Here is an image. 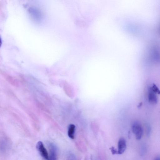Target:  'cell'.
Segmentation results:
<instances>
[{
  "mask_svg": "<svg viewBox=\"0 0 160 160\" xmlns=\"http://www.w3.org/2000/svg\"><path fill=\"white\" fill-rule=\"evenodd\" d=\"M132 132L136 135L137 140L140 139L142 134L143 130L140 124L138 122H135L132 125Z\"/></svg>",
  "mask_w": 160,
  "mask_h": 160,
  "instance_id": "1",
  "label": "cell"
},
{
  "mask_svg": "<svg viewBox=\"0 0 160 160\" xmlns=\"http://www.w3.org/2000/svg\"><path fill=\"white\" fill-rule=\"evenodd\" d=\"M36 147L42 157L45 159L48 160L49 158L48 153L42 142L41 141L38 142Z\"/></svg>",
  "mask_w": 160,
  "mask_h": 160,
  "instance_id": "2",
  "label": "cell"
},
{
  "mask_svg": "<svg viewBox=\"0 0 160 160\" xmlns=\"http://www.w3.org/2000/svg\"><path fill=\"white\" fill-rule=\"evenodd\" d=\"M118 154H122L125 151L126 148V144L125 140L123 138H120L118 143Z\"/></svg>",
  "mask_w": 160,
  "mask_h": 160,
  "instance_id": "3",
  "label": "cell"
},
{
  "mask_svg": "<svg viewBox=\"0 0 160 160\" xmlns=\"http://www.w3.org/2000/svg\"><path fill=\"white\" fill-rule=\"evenodd\" d=\"M154 92L153 91L152 88H150L149 91L148 101L149 103L152 104H155L158 102V99Z\"/></svg>",
  "mask_w": 160,
  "mask_h": 160,
  "instance_id": "4",
  "label": "cell"
},
{
  "mask_svg": "<svg viewBox=\"0 0 160 160\" xmlns=\"http://www.w3.org/2000/svg\"><path fill=\"white\" fill-rule=\"evenodd\" d=\"M75 126L73 124H70L68 128V135L70 138L73 139L74 138V132Z\"/></svg>",
  "mask_w": 160,
  "mask_h": 160,
  "instance_id": "5",
  "label": "cell"
},
{
  "mask_svg": "<svg viewBox=\"0 0 160 160\" xmlns=\"http://www.w3.org/2000/svg\"><path fill=\"white\" fill-rule=\"evenodd\" d=\"M146 147L145 146H142V149H141V154L142 155L144 154L146 152Z\"/></svg>",
  "mask_w": 160,
  "mask_h": 160,
  "instance_id": "6",
  "label": "cell"
},
{
  "mask_svg": "<svg viewBox=\"0 0 160 160\" xmlns=\"http://www.w3.org/2000/svg\"><path fill=\"white\" fill-rule=\"evenodd\" d=\"M110 149L111 150V152L112 154H118V151L114 147H112Z\"/></svg>",
  "mask_w": 160,
  "mask_h": 160,
  "instance_id": "7",
  "label": "cell"
},
{
  "mask_svg": "<svg viewBox=\"0 0 160 160\" xmlns=\"http://www.w3.org/2000/svg\"><path fill=\"white\" fill-rule=\"evenodd\" d=\"M151 130L150 127H148L147 132V135L148 137H149L150 136V133L151 132Z\"/></svg>",
  "mask_w": 160,
  "mask_h": 160,
  "instance_id": "8",
  "label": "cell"
},
{
  "mask_svg": "<svg viewBox=\"0 0 160 160\" xmlns=\"http://www.w3.org/2000/svg\"><path fill=\"white\" fill-rule=\"evenodd\" d=\"M160 159V157L159 156H158L155 159L156 160H159Z\"/></svg>",
  "mask_w": 160,
  "mask_h": 160,
  "instance_id": "9",
  "label": "cell"
},
{
  "mask_svg": "<svg viewBox=\"0 0 160 160\" xmlns=\"http://www.w3.org/2000/svg\"><path fill=\"white\" fill-rule=\"evenodd\" d=\"M142 105V103L141 102L139 104L138 106V107L139 108Z\"/></svg>",
  "mask_w": 160,
  "mask_h": 160,
  "instance_id": "10",
  "label": "cell"
},
{
  "mask_svg": "<svg viewBox=\"0 0 160 160\" xmlns=\"http://www.w3.org/2000/svg\"><path fill=\"white\" fill-rule=\"evenodd\" d=\"M2 40H1V38L0 37V48L1 47L2 45Z\"/></svg>",
  "mask_w": 160,
  "mask_h": 160,
  "instance_id": "11",
  "label": "cell"
}]
</instances>
